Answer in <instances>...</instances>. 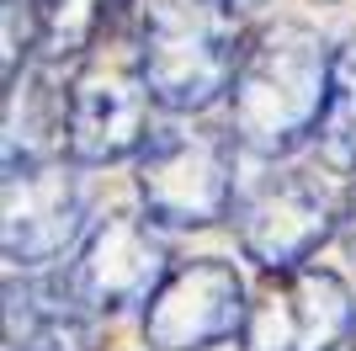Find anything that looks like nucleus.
I'll return each mask as SVG.
<instances>
[{
	"instance_id": "nucleus-17",
	"label": "nucleus",
	"mask_w": 356,
	"mask_h": 351,
	"mask_svg": "<svg viewBox=\"0 0 356 351\" xmlns=\"http://www.w3.org/2000/svg\"><path fill=\"white\" fill-rule=\"evenodd\" d=\"M351 351H356V330H351Z\"/></svg>"
},
{
	"instance_id": "nucleus-6",
	"label": "nucleus",
	"mask_w": 356,
	"mask_h": 351,
	"mask_svg": "<svg viewBox=\"0 0 356 351\" xmlns=\"http://www.w3.org/2000/svg\"><path fill=\"white\" fill-rule=\"evenodd\" d=\"M356 330V304L346 282L330 266H287L266 272L255 288L245 325H239V346L245 351H330Z\"/></svg>"
},
{
	"instance_id": "nucleus-16",
	"label": "nucleus",
	"mask_w": 356,
	"mask_h": 351,
	"mask_svg": "<svg viewBox=\"0 0 356 351\" xmlns=\"http://www.w3.org/2000/svg\"><path fill=\"white\" fill-rule=\"evenodd\" d=\"M213 11H223V16H245V11H261L266 0H208Z\"/></svg>"
},
{
	"instance_id": "nucleus-14",
	"label": "nucleus",
	"mask_w": 356,
	"mask_h": 351,
	"mask_svg": "<svg viewBox=\"0 0 356 351\" xmlns=\"http://www.w3.org/2000/svg\"><path fill=\"white\" fill-rule=\"evenodd\" d=\"M0 80L11 86L16 75L27 70V48H38V11H32V0H0Z\"/></svg>"
},
{
	"instance_id": "nucleus-7",
	"label": "nucleus",
	"mask_w": 356,
	"mask_h": 351,
	"mask_svg": "<svg viewBox=\"0 0 356 351\" xmlns=\"http://www.w3.org/2000/svg\"><path fill=\"white\" fill-rule=\"evenodd\" d=\"M86 197L64 155L11 160L0 181V250L11 266H43L74 245Z\"/></svg>"
},
{
	"instance_id": "nucleus-2",
	"label": "nucleus",
	"mask_w": 356,
	"mask_h": 351,
	"mask_svg": "<svg viewBox=\"0 0 356 351\" xmlns=\"http://www.w3.org/2000/svg\"><path fill=\"white\" fill-rule=\"evenodd\" d=\"M138 64L165 112H208L239 70L229 16L208 0H149L138 16Z\"/></svg>"
},
{
	"instance_id": "nucleus-3",
	"label": "nucleus",
	"mask_w": 356,
	"mask_h": 351,
	"mask_svg": "<svg viewBox=\"0 0 356 351\" xmlns=\"http://www.w3.org/2000/svg\"><path fill=\"white\" fill-rule=\"evenodd\" d=\"M234 144L213 123H160L138 149V197L154 224H218L234 208Z\"/></svg>"
},
{
	"instance_id": "nucleus-12",
	"label": "nucleus",
	"mask_w": 356,
	"mask_h": 351,
	"mask_svg": "<svg viewBox=\"0 0 356 351\" xmlns=\"http://www.w3.org/2000/svg\"><path fill=\"white\" fill-rule=\"evenodd\" d=\"M122 0H32L38 11V54L43 64H64L96 48V32Z\"/></svg>"
},
{
	"instance_id": "nucleus-13",
	"label": "nucleus",
	"mask_w": 356,
	"mask_h": 351,
	"mask_svg": "<svg viewBox=\"0 0 356 351\" xmlns=\"http://www.w3.org/2000/svg\"><path fill=\"white\" fill-rule=\"evenodd\" d=\"M319 160L341 176H356V38L335 48V70H330V96L319 117Z\"/></svg>"
},
{
	"instance_id": "nucleus-9",
	"label": "nucleus",
	"mask_w": 356,
	"mask_h": 351,
	"mask_svg": "<svg viewBox=\"0 0 356 351\" xmlns=\"http://www.w3.org/2000/svg\"><path fill=\"white\" fill-rule=\"evenodd\" d=\"M74 288L96 314H118V309L149 304L154 288L170 277V261H165L160 234L149 229L134 213H112L102 229L86 240V250L74 256L70 266Z\"/></svg>"
},
{
	"instance_id": "nucleus-4",
	"label": "nucleus",
	"mask_w": 356,
	"mask_h": 351,
	"mask_svg": "<svg viewBox=\"0 0 356 351\" xmlns=\"http://www.w3.org/2000/svg\"><path fill=\"white\" fill-rule=\"evenodd\" d=\"M341 208L346 197H335V187L319 171H309V165H266L261 176L239 181L234 192L239 250L261 272L303 266L341 229Z\"/></svg>"
},
{
	"instance_id": "nucleus-15",
	"label": "nucleus",
	"mask_w": 356,
	"mask_h": 351,
	"mask_svg": "<svg viewBox=\"0 0 356 351\" xmlns=\"http://www.w3.org/2000/svg\"><path fill=\"white\" fill-rule=\"evenodd\" d=\"M341 240H346V250L356 256V187L346 192V208H341Z\"/></svg>"
},
{
	"instance_id": "nucleus-8",
	"label": "nucleus",
	"mask_w": 356,
	"mask_h": 351,
	"mask_svg": "<svg viewBox=\"0 0 356 351\" xmlns=\"http://www.w3.org/2000/svg\"><path fill=\"white\" fill-rule=\"evenodd\" d=\"M245 282L229 261L197 256L170 266V277L144 304V341L149 351H208L239 336L245 325Z\"/></svg>"
},
{
	"instance_id": "nucleus-11",
	"label": "nucleus",
	"mask_w": 356,
	"mask_h": 351,
	"mask_svg": "<svg viewBox=\"0 0 356 351\" xmlns=\"http://www.w3.org/2000/svg\"><path fill=\"white\" fill-rule=\"evenodd\" d=\"M64 91L54 86L48 70H22L6 86V165L32 160V155H64Z\"/></svg>"
},
{
	"instance_id": "nucleus-10",
	"label": "nucleus",
	"mask_w": 356,
	"mask_h": 351,
	"mask_svg": "<svg viewBox=\"0 0 356 351\" xmlns=\"http://www.w3.org/2000/svg\"><path fill=\"white\" fill-rule=\"evenodd\" d=\"M90 314L74 277L6 282V346L11 351H90Z\"/></svg>"
},
{
	"instance_id": "nucleus-1",
	"label": "nucleus",
	"mask_w": 356,
	"mask_h": 351,
	"mask_svg": "<svg viewBox=\"0 0 356 351\" xmlns=\"http://www.w3.org/2000/svg\"><path fill=\"white\" fill-rule=\"evenodd\" d=\"M335 54L309 22H271L239 48L229 86V128L261 160H282L319 133Z\"/></svg>"
},
{
	"instance_id": "nucleus-5",
	"label": "nucleus",
	"mask_w": 356,
	"mask_h": 351,
	"mask_svg": "<svg viewBox=\"0 0 356 351\" xmlns=\"http://www.w3.org/2000/svg\"><path fill=\"white\" fill-rule=\"evenodd\" d=\"M149 102L154 91L138 64V43L118 48L102 43L80 58V70L64 86V149L74 165H112L122 155H138L149 128Z\"/></svg>"
}]
</instances>
